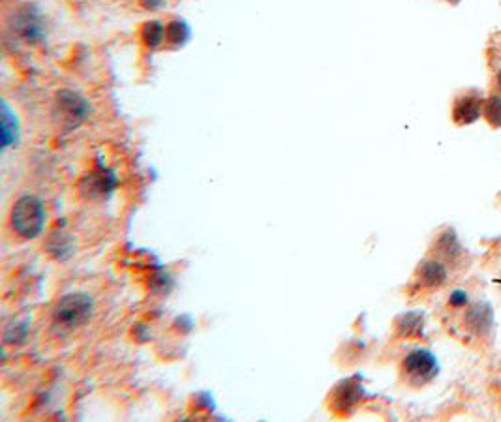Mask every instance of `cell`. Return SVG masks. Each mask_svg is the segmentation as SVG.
I'll list each match as a JSON object with an SVG mask.
<instances>
[{"instance_id": "6da1fadb", "label": "cell", "mask_w": 501, "mask_h": 422, "mask_svg": "<svg viewBox=\"0 0 501 422\" xmlns=\"http://www.w3.org/2000/svg\"><path fill=\"white\" fill-rule=\"evenodd\" d=\"M46 205L38 196L25 194L11 205L10 227L23 241H32L42 235L46 226Z\"/></svg>"}, {"instance_id": "9a60e30c", "label": "cell", "mask_w": 501, "mask_h": 422, "mask_svg": "<svg viewBox=\"0 0 501 422\" xmlns=\"http://www.w3.org/2000/svg\"><path fill=\"white\" fill-rule=\"evenodd\" d=\"M496 87H497V90L501 93V70L497 72V75H496Z\"/></svg>"}, {"instance_id": "5bb4252c", "label": "cell", "mask_w": 501, "mask_h": 422, "mask_svg": "<svg viewBox=\"0 0 501 422\" xmlns=\"http://www.w3.org/2000/svg\"><path fill=\"white\" fill-rule=\"evenodd\" d=\"M141 4L145 6L147 10H158V8H162L166 2H164V0H141Z\"/></svg>"}, {"instance_id": "52a82bcc", "label": "cell", "mask_w": 501, "mask_h": 422, "mask_svg": "<svg viewBox=\"0 0 501 422\" xmlns=\"http://www.w3.org/2000/svg\"><path fill=\"white\" fill-rule=\"evenodd\" d=\"M19 135H21V126L16 111H11L10 103L2 102V149L8 150L19 143Z\"/></svg>"}, {"instance_id": "ba28073f", "label": "cell", "mask_w": 501, "mask_h": 422, "mask_svg": "<svg viewBox=\"0 0 501 422\" xmlns=\"http://www.w3.org/2000/svg\"><path fill=\"white\" fill-rule=\"evenodd\" d=\"M421 280L426 288H436L447 280V270L439 261H426L421 267Z\"/></svg>"}, {"instance_id": "30bf717a", "label": "cell", "mask_w": 501, "mask_h": 422, "mask_svg": "<svg viewBox=\"0 0 501 422\" xmlns=\"http://www.w3.org/2000/svg\"><path fill=\"white\" fill-rule=\"evenodd\" d=\"M141 34H143V41L147 43V47L156 49L166 41V25H162L160 21H149L143 25Z\"/></svg>"}, {"instance_id": "9c48e42d", "label": "cell", "mask_w": 501, "mask_h": 422, "mask_svg": "<svg viewBox=\"0 0 501 422\" xmlns=\"http://www.w3.org/2000/svg\"><path fill=\"white\" fill-rule=\"evenodd\" d=\"M190 38V28L184 21L173 19L166 25V41L173 47L184 46Z\"/></svg>"}, {"instance_id": "2e32d148", "label": "cell", "mask_w": 501, "mask_h": 422, "mask_svg": "<svg viewBox=\"0 0 501 422\" xmlns=\"http://www.w3.org/2000/svg\"><path fill=\"white\" fill-rule=\"evenodd\" d=\"M447 2H450V4H458L460 0H447Z\"/></svg>"}, {"instance_id": "3957f363", "label": "cell", "mask_w": 501, "mask_h": 422, "mask_svg": "<svg viewBox=\"0 0 501 422\" xmlns=\"http://www.w3.org/2000/svg\"><path fill=\"white\" fill-rule=\"evenodd\" d=\"M8 26H10V32L14 36H17L28 46L42 41L43 34H46L42 14L36 10V6L32 4L19 6L14 11V16H10L8 19Z\"/></svg>"}, {"instance_id": "7c38bea8", "label": "cell", "mask_w": 501, "mask_h": 422, "mask_svg": "<svg viewBox=\"0 0 501 422\" xmlns=\"http://www.w3.org/2000/svg\"><path fill=\"white\" fill-rule=\"evenodd\" d=\"M482 117L490 126L501 128V94H492L485 100L482 105Z\"/></svg>"}, {"instance_id": "277c9868", "label": "cell", "mask_w": 501, "mask_h": 422, "mask_svg": "<svg viewBox=\"0 0 501 422\" xmlns=\"http://www.w3.org/2000/svg\"><path fill=\"white\" fill-rule=\"evenodd\" d=\"M88 111L90 107L87 100L70 88H63L55 98V117L64 126H79L88 117Z\"/></svg>"}, {"instance_id": "7a4b0ae2", "label": "cell", "mask_w": 501, "mask_h": 422, "mask_svg": "<svg viewBox=\"0 0 501 422\" xmlns=\"http://www.w3.org/2000/svg\"><path fill=\"white\" fill-rule=\"evenodd\" d=\"M94 312L93 299L85 293H68L53 308V323L58 329L73 330L83 327Z\"/></svg>"}, {"instance_id": "8992f818", "label": "cell", "mask_w": 501, "mask_h": 422, "mask_svg": "<svg viewBox=\"0 0 501 422\" xmlns=\"http://www.w3.org/2000/svg\"><path fill=\"white\" fill-rule=\"evenodd\" d=\"M482 105L485 100L479 94H464L458 96L453 103V120L460 126L473 124L482 117Z\"/></svg>"}, {"instance_id": "5b68a950", "label": "cell", "mask_w": 501, "mask_h": 422, "mask_svg": "<svg viewBox=\"0 0 501 422\" xmlns=\"http://www.w3.org/2000/svg\"><path fill=\"white\" fill-rule=\"evenodd\" d=\"M439 371L438 359L426 349H413L404 359V374L413 385L432 381Z\"/></svg>"}, {"instance_id": "8fae6325", "label": "cell", "mask_w": 501, "mask_h": 422, "mask_svg": "<svg viewBox=\"0 0 501 422\" xmlns=\"http://www.w3.org/2000/svg\"><path fill=\"white\" fill-rule=\"evenodd\" d=\"M468 325H470L473 330H477V332H486V330L492 327L490 308H488V306H482V304L475 306V308L468 314Z\"/></svg>"}, {"instance_id": "4fadbf2b", "label": "cell", "mask_w": 501, "mask_h": 422, "mask_svg": "<svg viewBox=\"0 0 501 422\" xmlns=\"http://www.w3.org/2000/svg\"><path fill=\"white\" fill-rule=\"evenodd\" d=\"M449 302L453 304V306H464V304L470 302V297H468V293L462 291V289H455V291L450 293Z\"/></svg>"}]
</instances>
